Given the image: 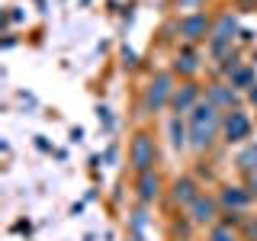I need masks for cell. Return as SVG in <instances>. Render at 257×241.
<instances>
[{
	"mask_svg": "<svg viewBox=\"0 0 257 241\" xmlns=\"http://www.w3.org/2000/svg\"><path fill=\"white\" fill-rule=\"evenodd\" d=\"M215 129H219V112L215 106L209 103V106H196L190 116V135H193V145L196 148H206L209 142H212Z\"/></svg>",
	"mask_w": 257,
	"mask_h": 241,
	"instance_id": "6da1fadb",
	"label": "cell"
},
{
	"mask_svg": "<svg viewBox=\"0 0 257 241\" xmlns=\"http://www.w3.org/2000/svg\"><path fill=\"white\" fill-rule=\"evenodd\" d=\"M132 164L139 174H148V167L155 164V145H151L148 135H139L132 142Z\"/></svg>",
	"mask_w": 257,
	"mask_h": 241,
	"instance_id": "7a4b0ae2",
	"label": "cell"
},
{
	"mask_svg": "<svg viewBox=\"0 0 257 241\" xmlns=\"http://www.w3.org/2000/svg\"><path fill=\"white\" fill-rule=\"evenodd\" d=\"M247 132H251V123H247V116H244V112H231V116L225 119V139H228V142L244 139Z\"/></svg>",
	"mask_w": 257,
	"mask_h": 241,
	"instance_id": "3957f363",
	"label": "cell"
},
{
	"mask_svg": "<svg viewBox=\"0 0 257 241\" xmlns=\"http://www.w3.org/2000/svg\"><path fill=\"white\" fill-rule=\"evenodd\" d=\"M171 96V77L167 74H161L155 84H151V90H148V106L151 109H158V106H164V100Z\"/></svg>",
	"mask_w": 257,
	"mask_h": 241,
	"instance_id": "277c9868",
	"label": "cell"
},
{
	"mask_svg": "<svg viewBox=\"0 0 257 241\" xmlns=\"http://www.w3.org/2000/svg\"><path fill=\"white\" fill-rule=\"evenodd\" d=\"M206 29H209V23H206V16L203 13H196V16H190V20H183L180 23V32L187 39H203L206 36Z\"/></svg>",
	"mask_w": 257,
	"mask_h": 241,
	"instance_id": "5b68a950",
	"label": "cell"
},
{
	"mask_svg": "<svg viewBox=\"0 0 257 241\" xmlns=\"http://www.w3.org/2000/svg\"><path fill=\"white\" fill-rule=\"evenodd\" d=\"M212 212H215V203H212V199H206V196H196L190 203L193 222H209V219H212Z\"/></svg>",
	"mask_w": 257,
	"mask_h": 241,
	"instance_id": "8992f818",
	"label": "cell"
},
{
	"mask_svg": "<svg viewBox=\"0 0 257 241\" xmlns=\"http://www.w3.org/2000/svg\"><path fill=\"white\" fill-rule=\"evenodd\" d=\"M231 32H235V20L225 16V20L219 23V29H215V36H212V48H215V52H222L225 42H231Z\"/></svg>",
	"mask_w": 257,
	"mask_h": 241,
	"instance_id": "52a82bcc",
	"label": "cell"
},
{
	"mask_svg": "<svg viewBox=\"0 0 257 241\" xmlns=\"http://www.w3.org/2000/svg\"><path fill=\"white\" fill-rule=\"evenodd\" d=\"M193 100H196V87H183V90H177V93H174L177 112H187V109L193 106Z\"/></svg>",
	"mask_w": 257,
	"mask_h": 241,
	"instance_id": "ba28073f",
	"label": "cell"
},
{
	"mask_svg": "<svg viewBox=\"0 0 257 241\" xmlns=\"http://www.w3.org/2000/svg\"><path fill=\"white\" fill-rule=\"evenodd\" d=\"M174 199H177V203H193V199H196V190H193V183H190V180H177Z\"/></svg>",
	"mask_w": 257,
	"mask_h": 241,
	"instance_id": "9c48e42d",
	"label": "cell"
},
{
	"mask_svg": "<svg viewBox=\"0 0 257 241\" xmlns=\"http://www.w3.org/2000/svg\"><path fill=\"white\" fill-rule=\"evenodd\" d=\"M158 196V177L155 174H142V199L148 203V199Z\"/></svg>",
	"mask_w": 257,
	"mask_h": 241,
	"instance_id": "30bf717a",
	"label": "cell"
},
{
	"mask_svg": "<svg viewBox=\"0 0 257 241\" xmlns=\"http://www.w3.org/2000/svg\"><path fill=\"white\" fill-rule=\"evenodd\" d=\"M222 203H225V206L241 209V206L247 203V193H241V190H235V187H228V190H225V196H222Z\"/></svg>",
	"mask_w": 257,
	"mask_h": 241,
	"instance_id": "8fae6325",
	"label": "cell"
},
{
	"mask_svg": "<svg viewBox=\"0 0 257 241\" xmlns=\"http://www.w3.org/2000/svg\"><path fill=\"white\" fill-rule=\"evenodd\" d=\"M212 103H222V106H231L235 103V90H228V87H212Z\"/></svg>",
	"mask_w": 257,
	"mask_h": 241,
	"instance_id": "7c38bea8",
	"label": "cell"
},
{
	"mask_svg": "<svg viewBox=\"0 0 257 241\" xmlns=\"http://www.w3.org/2000/svg\"><path fill=\"white\" fill-rule=\"evenodd\" d=\"M238 164L244 167V171H254V174H257V145H251V148H247L244 155L238 158Z\"/></svg>",
	"mask_w": 257,
	"mask_h": 241,
	"instance_id": "4fadbf2b",
	"label": "cell"
},
{
	"mask_svg": "<svg viewBox=\"0 0 257 241\" xmlns=\"http://www.w3.org/2000/svg\"><path fill=\"white\" fill-rule=\"evenodd\" d=\"M177 68L187 71V74H190V71H196V64H193V55H183V58H177Z\"/></svg>",
	"mask_w": 257,
	"mask_h": 241,
	"instance_id": "5bb4252c",
	"label": "cell"
},
{
	"mask_svg": "<svg viewBox=\"0 0 257 241\" xmlns=\"http://www.w3.org/2000/svg\"><path fill=\"white\" fill-rule=\"evenodd\" d=\"M212 241H235V235H231L228 228H215L212 231Z\"/></svg>",
	"mask_w": 257,
	"mask_h": 241,
	"instance_id": "9a60e30c",
	"label": "cell"
},
{
	"mask_svg": "<svg viewBox=\"0 0 257 241\" xmlns=\"http://www.w3.org/2000/svg\"><path fill=\"white\" fill-rule=\"evenodd\" d=\"M235 84H251V71H238V74H235Z\"/></svg>",
	"mask_w": 257,
	"mask_h": 241,
	"instance_id": "2e32d148",
	"label": "cell"
},
{
	"mask_svg": "<svg viewBox=\"0 0 257 241\" xmlns=\"http://www.w3.org/2000/svg\"><path fill=\"white\" fill-rule=\"evenodd\" d=\"M193 4H199V0H180V7H193Z\"/></svg>",
	"mask_w": 257,
	"mask_h": 241,
	"instance_id": "e0dca14e",
	"label": "cell"
},
{
	"mask_svg": "<svg viewBox=\"0 0 257 241\" xmlns=\"http://www.w3.org/2000/svg\"><path fill=\"white\" fill-rule=\"evenodd\" d=\"M251 190H257V174H254V177H251Z\"/></svg>",
	"mask_w": 257,
	"mask_h": 241,
	"instance_id": "ac0fdd59",
	"label": "cell"
},
{
	"mask_svg": "<svg viewBox=\"0 0 257 241\" xmlns=\"http://www.w3.org/2000/svg\"><path fill=\"white\" fill-rule=\"evenodd\" d=\"M251 96H254V103H257V90H251Z\"/></svg>",
	"mask_w": 257,
	"mask_h": 241,
	"instance_id": "d6986e66",
	"label": "cell"
}]
</instances>
